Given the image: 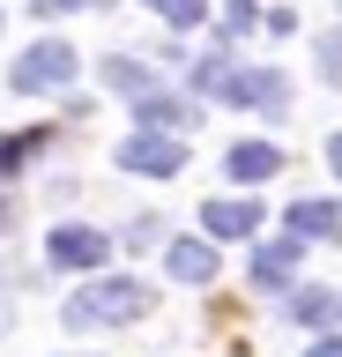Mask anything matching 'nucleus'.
<instances>
[{
	"mask_svg": "<svg viewBox=\"0 0 342 357\" xmlns=\"http://www.w3.org/2000/svg\"><path fill=\"white\" fill-rule=\"evenodd\" d=\"M297 253H305L297 238H268V245H253V283H261V290H283V283H290V268H297Z\"/></svg>",
	"mask_w": 342,
	"mask_h": 357,
	"instance_id": "obj_7",
	"label": "nucleus"
},
{
	"mask_svg": "<svg viewBox=\"0 0 342 357\" xmlns=\"http://www.w3.org/2000/svg\"><path fill=\"white\" fill-rule=\"evenodd\" d=\"M141 134H171V127H186V105H171V97H141Z\"/></svg>",
	"mask_w": 342,
	"mask_h": 357,
	"instance_id": "obj_12",
	"label": "nucleus"
},
{
	"mask_svg": "<svg viewBox=\"0 0 342 357\" xmlns=\"http://www.w3.org/2000/svg\"><path fill=\"white\" fill-rule=\"evenodd\" d=\"M224 97H231V105H261V112H283V105H290V82H283L275 67H261V75H238V67H231Z\"/></svg>",
	"mask_w": 342,
	"mask_h": 357,
	"instance_id": "obj_5",
	"label": "nucleus"
},
{
	"mask_svg": "<svg viewBox=\"0 0 342 357\" xmlns=\"http://www.w3.org/2000/svg\"><path fill=\"white\" fill-rule=\"evenodd\" d=\"M201 231L208 238H253V231H261V201H208Z\"/></svg>",
	"mask_w": 342,
	"mask_h": 357,
	"instance_id": "obj_6",
	"label": "nucleus"
},
{
	"mask_svg": "<svg viewBox=\"0 0 342 357\" xmlns=\"http://www.w3.org/2000/svg\"><path fill=\"white\" fill-rule=\"evenodd\" d=\"M38 15H75V8H90V0H30Z\"/></svg>",
	"mask_w": 342,
	"mask_h": 357,
	"instance_id": "obj_16",
	"label": "nucleus"
},
{
	"mask_svg": "<svg viewBox=\"0 0 342 357\" xmlns=\"http://www.w3.org/2000/svg\"><path fill=\"white\" fill-rule=\"evenodd\" d=\"M253 22V0H231V30H246Z\"/></svg>",
	"mask_w": 342,
	"mask_h": 357,
	"instance_id": "obj_17",
	"label": "nucleus"
},
{
	"mask_svg": "<svg viewBox=\"0 0 342 357\" xmlns=\"http://www.w3.org/2000/svg\"><path fill=\"white\" fill-rule=\"evenodd\" d=\"M171 275H179V283H208V275H216V245L208 238H179L171 245Z\"/></svg>",
	"mask_w": 342,
	"mask_h": 357,
	"instance_id": "obj_10",
	"label": "nucleus"
},
{
	"mask_svg": "<svg viewBox=\"0 0 342 357\" xmlns=\"http://www.w3.org/2000/svg\"><path fill=\"white\" fill-rule=\"evenodd\" d=\"M8 312H15V298H8V283H0V328H8Z\"/></svg>",
	"mask_w": 342,
	"mask_h": 357,
	"instance_id": "obj_20",
	"label": "nucleus"
},
{
	"mask_svg": "<svg viewBox=\"0 0 342 357\" xmlns=\"http://www.w3.org/2000/svg\"><path fill=\"white\" fill-rule=\"evenodd\" d=\"M149 8H157L164 22H179V30H194V22L208 15V0H149Z\"/></svg>",
	"mask_w": 342,
	"mask_h": 357,
	"instance_id": "obj_15",
	"label": "nucleus"
},
{
	"mask_svg": "<svg viewBox=\"0 0 342 357\" xmlns=\"http://www.w3.org/2000/svg\"><path fill=\"white\" fill-rule=\"evenodd\" d=\"M313 357H342V335H320V342H313Z\"/></svg>",
	"mask_w": 342,
	"mask_h": 357,
	"instance_id": "obj_18",
	"label": "nucleus"
},
{
	"mask_svg": "<svg viewBox=\"0 0 342 357\" xmlns=\"http://www.w3.org/2000/svg\"><path fill=\"white\" fill-rule=\"evenodd\" d=\"M141 305H149V290H141L134 275H104V283H90L82 298H68V328H119V320H134Z\"/></svg>",
	"mask_w": 342,
	"mask_h": 357,
	"instance_id": "obj_1",
	"label": "nucleus"
},
{
	"mask_svg": "<svg viewBox=\"0 0 342 357\" xmlns=\"http://www.w3.org/2000/svg\"><path fill=\"white\" fill-rule=\"evenodd\" d=\"M290 320H297V328H335V320H342V298H335V290H297V298H290Z\"/></svg>",
	"mask_w": 342,
	"mask_h": 357,
	"instance_id": "obj_11",
	"label": "nucleus"
},
{
	"mask_svg": "<svg viewBox=\"0 0 342 357\" xmlns=\"http://www.w3.org/2000/svg\"><path fill=\"white\" fill-rule=\"evenodd\" d=\"M224 164H231V178H246V186H253V178H275V172H283V149H275V142H238Z\"/></svg>",
	"mask_w": 342,
	"mask_h": 357,
	"instance_id": "obj_9",
	"label": "nucleus"
},
{
	"mask_svg": "<svg viewBox=\"0 0 342 357\" xmlns=\"http://www.w3.org/2000/svg\"><path fill=\"white\" fill-rule=\"evenodd\" d=\"M119 164L134 178H171V172H186V142L179 134H127L119 142Z\"/></svg>",
	"mask_w": 342,
	"mask_h": 357,
	"instance_id": "obj_3",
	"label": "nucleus"
},
{
	"mask_svg": "<svg viewBox=\"0 0 342 357\" xmlns=\"http://www.w3.org/2000/svg\"><path fill=\"white\" fill-rule=\"evenodd\" d=\"M342 231V208L335 201H290V238L313 245V238H335Z\"/></svg>",
	"mask_w": 342,
	"mask_h": 357,
	"instance_id": "obj_8",
	"label": "nucleus"
},
{
	"mask_svg": "<svg viewBox=\"0 0 342 357\" xmlns=\"http://www.w3.org/2000/svg\"><path fill=\"white\" fill-rule=\"evenodd\" d=\"M45 253H52V268H97L104 253H112V238H104V231H90V223H60Z\"/></svg>",
	"mask_w": 342,
	"mask_h": 357,
	"instance_id": "obj_4",
	"label": "nucleus"
},
{
	"mask_svg": "<svg viewBox=\"0 0 342 357\" xmlns=\"http://www.w3.org/2000/svg\"><path fill=\"white\" fill-rule=\"evenodd\" d=\"M327 164H335V178H342V134H335V142H327Z\"/></svg>",
	"mask_w": 342,
	"mask_h": 357,
	"instance_id": "obj_19",
	"label": "nucleus"
},
{
	"mask_svg": "<svg viewBox=\"0 0 342 357\" xmlns=\"http://www.w3.org/2000/svg\"><path fill=\"white\" fill-rule=\"evenodd\" d=\"M38 149H45V127H38V134H8V142H0V172H23Z\"/></svg>",
	"mask_w": 342,
	"mask_h": 357,
	"instance_id": "obj_14",
	"label": "nucleus"
},
{
	"mask_svg": "<svg viewBox=\"0 0 342 357\" xmlns=\"http://www.w3.org/2000/svg\"><path fill=\"white\" fill-rule=\"evenodd\" d=\"M104 82L127 89V97H149V67L141 60H104Z\"/></svg>",
	"mask_w": 342,
	"mask_h": 357,
	"instance_id": "obj_13",
	"label": "nucleus"
},
{
	"mask_svg": "<svg viewBox=\"0 0 342 357\" xmlns=\"http://www.w3.org/2000/svg\"><path fill=\"white\" fill-rule=\"evenodd\" d=\"M8 82H15V97H38V89H68V82H75V45L38 38L23 60L8 67Z\"/></svg>",
	"mask_w": 342,
	"mask_h": 357,
	"instance_id": "obj_2",
	"label": "nucleus"
}]
</instances>
